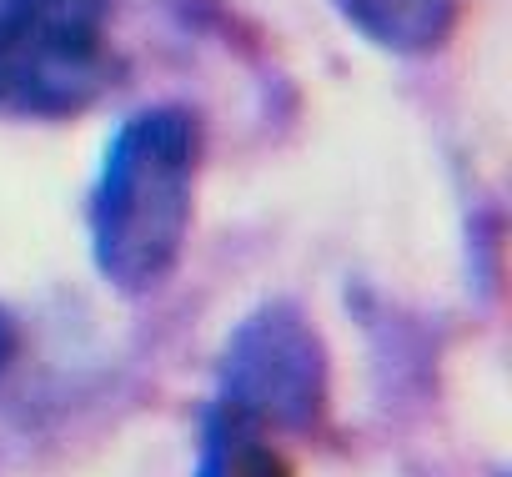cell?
Returning <instances> with one entry per match:
<instances>
[{
	"label": "cell",
	"instance_id": "cell-2",
	"mask_svg": "<svg viewBox=\"0 0 512 477\" xmlns=\"http://www.w3.org/2000/svg\"><path fill=\"white\" fill-rule=\"evenodd\" d=\"M116 0H0V121H71L116 76Z\"/></svg>",
	"mask_w": 512,
	"mask_h": 477
},
{
	"label": "cell",
	"instance_id": "cell-3",
	"mask_svg": "<svg viewBox=\"0 0 512 477\" xmlns=\"http://www.w3.org/2000/svg\"><path fill=\"white\" fill-rule=\"evenodd\" d=\"M327 402V347L297 302H262L231 327L216 362L211 407L251 422L267 437H312L327 417Z\"/></svg>",
	"mask_w": 512,
	"mask_h": 477
},
{
	"label": "cell",
	"instance_id": "cell-1",
	"mask_svg": "<svg viewBox=\"0 0 512 477\" xmlns=\"http://www.w3.org/2000/svg\"><path fill=\"white\" fill-rule=\"evenodd\" d=\"M201 146V121L186 106H141L106 136L86 236L111 292L151 297L176 277L196 216Z\"/></svg>",
	"mask_w": 512,
	"mask_h": 477
},
{
	"label": "cell",
	"instance_id": "cell-5",
	"mask_svg": "<svg viewBox=\"0 0 512 477\" xmlns=\"http://www.w3.org/2000/svg\"><path fill=\"white\" fill-rule=\"evenodd\" d=\"M191 477H297V467L277 447V437L256 432L251 422H241L221 407H206Z\"/></svg>",
	"mask_w": 512,
	"mask_h": 477
},
{
	"label": "cell",
	"instance_id": "cell-4",
	"mask_svg": "<svg viewBox=\"0 0 512 477\" xmlns=\"http://www.w3.org/2000/svg\"><path fill=\"white\" fill-rule=\"evenodd\" d=\"M337 16L377 51L387 56H437L457 26L467 0H332Z\"/></svg>",
	"mask_w": 512,
	"mask_h": 477
},
{
	"label": "cell",
	"instance_id": "cell-6",
	"mask_svg": "<svg viewBox=\"0 0 512 477\" xmlns=\"http://www.w3.org/2000/svg\"><path fill=\"white\" fill-rule=\"evenodd\" d=\"M16 347H21V332H16V317L0 307V377L11 372V362H16Z\"/></svg>",
	"mask_w": 512,
	"mask_h": 477
}]
</instances>
